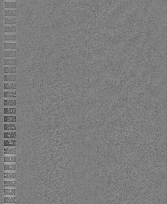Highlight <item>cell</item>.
I'll return each instance as SVG.
<instances>
[{
    "label": "cell",
    "mask_w": 167,
    "mask_h": 204,
    "mask_svg": "<svg viewBox=\"0 0 167 204\" xmlns=\"http://www.w3.org/2000/svg\"><path fill=\"white\" fill-rule=\"evenodd\" d=\"M17 35L16 34H6L4 36V39L5 41H16V40Z\"/></svg>",
    "instance_id": "cell-15"
},
{
    "label": "cell",
    "mask_w": 167,
    "mask_h": 204,
    "mask_svg": "<svg viewBox=\"0 0 167 204\" xmlns=\"http://www.w3.org/2000/svg\"><path fill=\"white\" fill-rule=\"evenodd\" d=\"M4 105L6 106H15L16 105V100L6 99L4 100Z\"/></svg>",
    "instance_id": "cell-8"
},
{
    "label": "cell",
    "mask_w": 167,
    "mask_h": 204,
    "mask_svg": "<svg viewBox=\"0 0 167 204\" xmlns=\"http://www.w3.org/2000/svg\"><path fill=\"white\" fill-rule=\"evenodd\" d=\"M16 75H5L4 77V81H16Z\"/></svg>",
    "instance_id": "cell-11"
},
{
    "label": "cell",
    "mask_w": 167,
    "mask_h": 204,
    "mask_svg": "<svg viewBox=\"0 0 167 204\" xmlns=\"http://www.w3.org/2000/svg\"><path fill=\"white\" fill-rule=\"evenodd\" d=\"M16 67H4V72L5 73H16Z\"/></svg>",
    "instance_id": "cell-14"
},
{
    "label": "cell",
    "mask_w": 167,
    "mask_h": 204,
    "mask_svg": "<svg viewBox=\"0 0 167 204\" xmlns=\"http://www.w3.org/2000/svg\"><path fill=\"white\" fill-rule=\"evenodd\" d=\"M4 24H17L16 18H5L4 19Z\"/></svg>",
    "instance_id": "cell-5"
},
{
    "label": "cell",
    "mask_w": 167,
    "mask_h": 204,
    "mask_svg": "<svg viewBox=\"0 0 167 204\" xmlns=\"http://www.w3.org/2000/svg\"><path fill=\"white\" fill-rule=\"evenodd\" d=\"M4 146H16V140H4Z\"/></svg>",
    "instance_id": "cell-19"
},
{
    "label": "cell",
    "mask_w": 167,
    "mask_h": 204,
    "mask_svg": "<svg viewBox=\"0 0 167 204\" xmlns=\"http://www.w3.org/2000/svg\"><path fill=\"white\" fill-rule=\"evenodd\" d=\"M4 203H16V198L6 197L4 198Z\"/></svg>",
    "instance_id": "cell-22"
},
{
    "label": "cell",
    "mask_w": 167,
    "mask_h": 204,
    "mask_svg": "<svg viewBox=\"0 0 167 204\" xmlns=\"http://www.w3.org/2000/svg\"><path fill=\"white\" fill-rule=\"evenodd\" d=\"M4 130H16V125L15 124H4Z\"/></svg>",
    "instance_id": "cell-10"
},
{
    "label": "cell",
    "mask_w": 167,
    "mask_h": 204,
    "mask_svg": "<svg viewBox=\"0 0 167 204\" xmlns=\"http://www.w3.org/2000/svg\"><path fill=\"white\" fill-rule=\"evenodd\" d=\"M16 182L15 181H4V187H15L16 186Z\"/></svg>",
    "instance_id": "cell-23"
},
{
    "label": "cell",
    "mask_w": 167,
    "mask_h": 204,
    "mask_svg": "<svg viewBox=\"0 0 167 204\" xmlns=\"http://www.w3.org/2000/svg\"><path fill=\"white\" fill-rule=\"evenodd\" d=\"M4 154L16 155V148H4Z\"/></svg>",
    "instance_id": "cell-13"
},
{
    "label": "cell",
    "mask_w": 167,
    "mask_h": 204,
    "mask_svg": "<svg viewBox=\"0 0 167 204\" xmlns=\"http://www.w3.org/2000/svg\"><path fill=\"white\" fill-rule=\"evenodd\" d=\"M4 15L6 16H16L17 10H5L4 11Z\"/></svg>",
    "instance_id": "cell-4"
},
{
    "label": "cell",
    "mask_w": 167,
    "mask_h": 204,
    "mask_svg": "<svg viewBox=\"0 0 167 204\" xmlns=\"http://www.w3.org/2000/svg\"><path fill=\"white\" fill-rule=\"evenodd\" d=\"M4 53V57H16V51H6Z\"/></svg>",
    "instance_id": "cell-17"
},
{
    "label": "cell",
    "mask_w": 167,
    "mask_h": 204,
    "mask_svg": "<svg viewBox=\"0 0 167 204\" xmlns=\"http://www.w3.org/2000/svg\"><path fill=\"white\" fill-rule=\"evenodd\" d=\"M4 175V179H16V172H5Z\"/></svg>",
    "instance_id": "cell-20"
},
{
    "label": "cell",
    "mask_w": 167,
    "mask_h": 204,
    "mask_svg": "<svg viewBox=\"0 0 167 204\" xmlns=\"http://www.w3.org/2000/svg\"><path fill=\"white\" fill-rule=\"evenodd\" d=\"M4 170L16 171V164H4Z\"/></svg>",
    "instance_id": "cell-21"
},
{
    "label": "cell",
    "mask_w": 167,
    "mask_h": 204,
    "mask_svg": "<svg viewBox=\"0 0 167 204\" xmlns=\"http://www.w3.org/2000/svg\"><path fill=\"white\" fill-rule=\"evenodd\" d=\"M16 132H4V138H16Z\"/></svg>",
    "instance_id": "cell-18"
},
{
    "label": "cell",
    "mask_w": 167,
    "mask_h": 204,
    "mask_svg": "<svg viewBox=\"0 0 167 204\" xmlns=\"http://www.w3.org/2000/svg\"><path fill=\"white\" fill-rule=\"evenodd\" d=\"M4 32L5 33H16L17 32V26H5Z\"/></svg>",
    "instance_id": "cell-2"
},
{
    "label": "cell",
    "mask_w": 167,
    "mask_h": 204,
    "mask_svg": "<svg viewBox=\"0 0 167 204\" xmlns=\"http://www.w3.org/2000/svg\"><path fill=\"white\" fill-rule=\"evenodd\" d=\"M4 48L11 49H17V44L15 43H4Z\"/></svg>",
    "instance_id": "cell-3"
},
{
    "label": "cell",
    "mask_w": 167,
    "mask_h": 204,
    "mask_svg": "<svg viewBox=\"0 0 167 204\" xmlns=\"http://www.w3.org/2000/svg\"><path fill=\"white\" fill-rule=\"evenodd\" d=\"M4 65H17V60H16V59H4Z\"/></svg>",
    "instance_id": "cell-6"
},
{
    "label": "cell",
    "mask_w": 167,
    "mask_h": 204,
    "mask_svg": "<svg viewBox=\"0 0 167 204\" xmlns=\"http://www.w3.org/2000/svg\"><path fill=\"white\" fill-rule=\"evenodd\" d=\"M4 98L16 97V92L15 91H5L4 92Z\"/></svg>",
    "instance_id": "cell-7"
},
{
    "label": "cell",
    "mask_w": 167,
    "mask_h": 204,
    "mask_svg": "<svg viewBox=\"0 0 167 204\" xmlns=\"http://www.w3.org/2000/svg\"><path fill=\"white\" fill-rule=\"evenodd\" d=\"M4 162H16V156H4Z\"/></svg>",
    "instance_id": "cell-24"
},
{
    "label": "cell",
    "mask_w": 167,
    "mask_h": 204,
    "mask_svg": "<svg viewBox=\"0 0 167 204\" xmlns=\"http://www.w3.org/2000/svg\"><path fill=\"white\" fill-rule=\"evenodd\" d=\"M16 108H5L4 109V114H16Z\"/></svg>",
    "instance_id": "cell-9"
},
{
    "label": "cell",
    "mask_w": 167,
    "mask_h": 204,
    "mask_svg": "<svg viewBox=\"0 0 167 204\" xmlns=\"http://www.w3.org/2000/svg\"><path fill=\"white\" fill-rule=\"evenodd\" d=\"M4 89L5 90H16V83H4Z\"/></svg>",
    "instance_id": "cell-16"
},
{
    "label": "cell",
    "mask_w": 167,
    "mask_h": 204,
    "mask_svg": "<svg viewBox=\"0 0 167 204\" xmlns=\"http://www.w3.org/2000/svg\"><path fill=\"white\" fill-rule=\"evenodd\" d=\"M16 116H4V122H16Z\"/></svg>",
    "instance_id": "cell-12"
},
{
    "label": "cell",
    "mask_w": 167,
    "mask_h": 204,
    "mask_svg": "<svg viewBox=\"0 0 167 204\" xmlns=\"http://www.w3.org/2000/svg\"><path fill=\"white\" fill-rule=\"evenodd\" d=\"M17 1L15 2H9L4 3L5 8H11V9H16L17 8Z\"/></svg>",
    "instance_id": "cell-1"
},
{
    "label": "cell",
    "mask_w": 167,
    "mask_h": 204,
    "mask_svg": "<svg viewBox=\"0 0 167 204\" xmlns=\"http://www.w3.org/2000/svg\"><path fill=\"white\" fill-rule=\"evenodd\" d=\"M4 195H15V189H4Z\"/></svg>",
    "instance_id": "cell-25"
}]
</instances>
